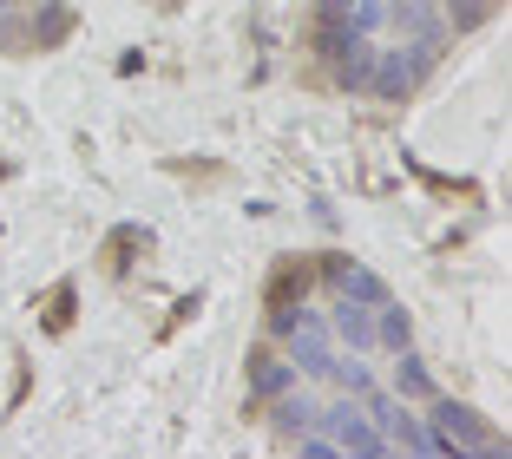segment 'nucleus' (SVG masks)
Instances as JSON below:
<instances>
[{
	"mask_svg": "<svg viewBox=\"0 0 512 459\" xmlns=\"http://www.w3.org/2000/svg\"><path fill=\"white\" fill-rule=\"evenodd\" d=\"M427 433H434V440H440V459H460V453H499V433L493 427H486V420L480 414H473V407H467V400H447V394H434V400H427Z\"/></svg>",
	"mask_w": 512,
	"mask_h": 459,
	"instance_id": "1",
	"label": "nucleus"
},
{
	"mask_svg": "<svg viewBox=\"0 0 512 459\" xmlns=\"http://www.w3.org/2000/svg\"><path fill=\"white\" fill-rule=\"evenodd\" d=\"M322 433H329L335 446H342V453H362V459H388L394 446H388V433L375 427V420L362 414V400L355 394H342V400H329V407H322V420H316Z\"/></svg>",
	"mask_w": 512,
	"mask_h": 459,
	"instance_id": "2",
	"label": "nucleus"
},
{
	"mask_svg": "<svg viewBox=\"0 0 512 459\" xmlns=\"http://www.w3.org/2000/svg\"><path fill=\"white\" fill-rule=\"evenodd\" d=\"M289 368H296V381H329L335 335L322 315H296V328H289Z\"/></svg>",
	"mask_w": 512,
	"mask_h": 459,
	"instance_id": "3",
	"label": "nucleus"
},
{
	"mask_svg": "<svg viewBox=\"0 0 512 459\" xmlns=\"http://www.w3.org/2000/svg\"><path fill=\"white\" fill-rule=\"evenodd\" d=\"M329 335H335V341H348L355 355H368V348H375V309H368V302L335 296V309H329Z\"/></svg>",
	"mask_w": 512,
	"mask_h": 459,
	"instance_id": "4",
	"label": "nucleus"
},
{
	"mask_svg": "<svg viewBox=\"0 0 512 459\" xmlns=\"http://www.w3.org/2000/svg\"><path fill=\"white\" fill-rule=\"evenodd\" d=\"M434 394H440L434 368L414 348H394V400H434Z\"/></svg>",
	"mask_w": 512,
	"mask_h": 459,
	"instance_id": "5",
	"label": "nucleus"
},
{
	"mask_svg": "<svg viewBox=\"0 0 512 459\" xmlns=\"http://www.w3.org/2000/svg\"><path fill=\"white\" fill-rule=\"evenodd\" d=\"M368 66H375V40L355 33V40L335 53V86H342V92H368Z\"/></svg>",
	"mask_w": 512,
	"mask_h": 459,
	"instance_id": "6",
	"label": "nucleus"
},
{
	"mask_svg": "<svg viewBox=\"0 0 512 459\" xmlns=\"http://www.w3.org/2000/svg\"><path fill=\"white\" fill-rule=\"evenodd\" d=\"M316 420H322V400L316 394H302V387H283V394H276V433L296 440V433H309Z\"/></svg>",
	"mask_w": 512,
	"mask_h": 459,
	"instance_id": "7",
	"label": "nucleus"
},
{
	"mask_svg": "<svg viewBox=\"0 0 512 459\" xmlns=\"http://www.w3.org/2000/svg\"><path fill=\"white\" fill-rule=\"evenodd\" d=\"M283 387H296V368H289L283 355H270V348H256V355H250V394L256 400H276Z\"/></svg>",
	"mask_w": 512,
	"mask_h": 459,
	"instance_id": "8",
	"label": "nucleus"
},
{
	"mask_svg": "<svg viewBox=\"0 0 512 459\" xmlns=\"http://www.w3.org/2000/svg\"><path fill=\"white\" fill-rule=\"evenodd\" d=\"M73 33V7L66 0H40L33 7V27H27V46H60Z\"/></svg>",
	"mask_w": 512,
	"mask_h": 459,
	"instance_id": "9",
	"label": "nucleus"
},
{
	"mask_svg": "<svg viewBox=\"0 0 512 459\" xmlns=\"http://www.w3.org/2000/svg\"><path fill=\"white\" fill-rule=\"evenodd\" d=\"M375 348H388V355H394V348H414V322H407V309H401V302H375Z\"/></svg>",
	"mask_w": 512,
	"mask_h": 459,
	"instance_id": "10",
	"label": "nucleus"
},
{
	"mask_svg": "<svg viewBox=\"0 0 512 459\" xmlns=\"http://www.w3.org/2000/svg\"><path fill=\"white\" fill-rule=\"evenodd\" d=\"M493 14H499V0H440V20H447V33H480Z\"/></svg>",
	"mask_w": 512,
	"mask_h": 459,
	"instance_id": "11",
	"label": "nucleus"
},
{
	"mask_svg": "<svg viewBox=\"0 0 512 459\" xmlns=\"http://www.w3.org/2000/svg\"><path fill=\"white\" fill-rule=\"evenodd\" d=\"M329 381H335V387H342V394H355V400H362V394H368V387H375V374H368V368H362V361H355V355H335V368H329Z\"/></svg>",
	"mask_w": 512,
	"mask_h": 459,
	"instance_id": "12",
	"label": "nucleus"
}]
</instances>
